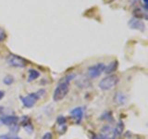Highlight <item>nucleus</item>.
Masks as SVG:
<instances>
[{
  "label": "nucleus",
  "mask_w": 148,
  "mask_h": 139,
  "mask_svg": "<svg viewBox=\"0 0 148 139\" xmlns=\"http://www.w3.org/2000/svg\"><path fill=\"white\" fill-rule=\"evenodd\" d=\"M102 119H104V120H110L111 119V117H112V115H111V113L110 112H106L105 114H103V116H102Z\"/></svg>",
  "instance_id": "nucleus-19"
},
{
  "label": "nucleus",
  "mask_w": 148,
  "mask_h": 139,
  "mask_svg": "<svg viewBox=\"0 0 148 139\" xmlns=\"http://www.w3.org/2000/svg\"><path fill=\"white\" fill-rule=\"evenodd\" d=\"M45 94V90H39L38 92H34V93H31V94L27 95L25 96H21V100L22 105L27 109H31L32 108L36 102L38 101L40 97L44 96Z\"/></svg>",
  "instance_id": "nucleus-2"
},
{
  "label": "nucleus",
  "mask_w": 148,
  "mask_h": 139,
  "mask_svg": "<svg viewBox=\"0 0 148 139\" xmlns=\"http://www.w3.org/2000/svg\"><path fill=\"white\" fill-rule=\"evenodd\" d=\"M7 38V34L3 28H0V42L5 41Z\"/></svg>",
  "instance_id": "nucleus-17"
},
{
  "label": "nucleus",
  "mask_w": 148,
  "mask_h": 139,
  "mask_svg": "<svg viewBox=\"0 0 148 139\" xmlns=\"http://www.w3.org/2000/svg\"><path fill=\"white\" fill-rule=\"evenodd\" d=\"M67 120L64 116H58L57 119V125L59 127V129L58 130V133L60 134H63L67 130Z\"/></svg>",
  "instance_id": "nucleus-10"
},
{
  "label": "nucleus",
  "mask_w": 148,
  "mask_h": 139,
  "mask_svg": "<svg viewBox=\"0 0 148 139\" xmlns=\"http://www.w3.org/2000/svg\"><path fill=\"white\" fill-rule=\"evenodd\" d=\"M41 139H53V134H52V133L47 132V133H45L43 136H42Z\"/></svg>",
  "instance_id": "nucleus-18"
},
{
  "label": "nucleus",
  "mask_w": 148,
  "mask_h": 139,
  "mask_svg": "<svg viewBox=\"0 0 148 139\" xmlns=\"http://www.w3.org/2000/svg\"><path fill=\"white\" fill-rule=\"evenodd\" d=\"M3 83H5L6 85H12V83H14V77L12 75H7L5 76V78L3 79Z\"/></svg>",
  "instance_id": "nucleus-15"
},
{
  "label": "nucleus",
  "mask_w": 148,
  "mask_h": 139,
  "mask_svg": "<svg viewBox=\"0 0 148 139\" xmlns=\"http://www.w3.org/2000/svg\"><path fill=\"white\" fill-rule=\"evenodd\" d=\"M123 131H124V123H123V122H120L117 124V126H116V128L114 129V132H115V136H120L122 134V133H123Z\"/></svg>",
  "instance_id": "nucleus-14"
},
{
  "label": "nucleus",
  "mask_w": 148,
  "mask_h": 139,
  "mask_svg": "<svg viewBox=\"0 0 148 139\" xmlns=\"http://www.w3.org/2000/svg\"><path fill=\"white\" fill-rule=\"evenodd\" d=\"M4 96H5V92L3 90H0V100H1Z\"/></svg>",
  "instance_id": "nucleus-20"
},
{
  "label": "nucleus",
  "mask_w": 148,
  "mask_h": 139,
  "mask_svg": "<svg viewBox=\"0 0 148 139\" xmlns=\"http://www.w3.org/2000/svg\"><path fill=\"white\" fill-rule=\"evenodd\" d=\"M119 82V78L116 74H109L99 82V87L103 91H108L114 88Z\"/></svg>",
  "instance_id": "nucleus-3"
},
{
  "label": "nucleus",
  "mask_w": 148,
  "mask_h": 139,
  "mask_svg": "<svg viewBox=\"0 0 148 139\" xmlns=\"http://www.w3.org/2000/svg\"><path fill=\"white\" fill-rule=\"evenodd\" d=\"M101 132H102L101 136H103L105 139H114L116 136L114 129L111 128L110 126H105L104 128H102Z\"/></svg>",
  "instance_id": "nucleus-11"
},
{
  "label": "nucleus",
  "mask_w": 148,
  "mask_h": 139,
  "mask_svg": "<svg viewBox=\"0 0 148 139\" xmlns=\"http://www.w3.org/2000/svg\"><path fill=\"white\" fill-rule=\"evenodd\" d=\"M113 101L115 105L117 106H123L127 103L128 101V98H127V96L126 94H124L123 92H116V94L114 95V97H113Z\"/></svg>",
  "instance_id": "nucleus-9"
},
{
  "label": "nucleus",
  "mask_w": 148,
  "mask_h": 139,
  "mask_svg": "<svg viewBox=\"0 0 148 139\" xmlns=\"http://www.w3.org/2000/svg\"><path fill=\"white\" fill-rule=\"evenodd\" d=\"M106 64L105 63H96L87 69V75L91 79L98 78L102 73L105 72Z\"/></svg>",
  "instance_id": "nucleus-5"
},
{
  "label": "nucleus",
  "mask_w": 148,
  "mask_h": 139,
  "mask_svg": "<svg viewBox=\"0 0 148 139\" xmlns=\"http://www.w3.org/2000/svg\"><path fill=\"white\" fill-rule=\"evenodd\" d=\"M69 113H71V116L76 120V122L79 124L82 122V120L83 118V115H84V109H83L82 107H76V108L72 109Z\"/></svg>",
  "instance_id": "nucleus-7"
},
{
  "label": "nucleus",
  "mask_w": 148,
  "mask_h": 139,
  "mask_svg": "<svg viewBox=\"0 0 148 139\" xmlns=\"http://www.w3.org/2000/svg\"><path fill=\"white\" fill-rule=\"evenodd\" d=\"M7 62L9 66L14 68H24L27 65V60L15 54H9L7 57Z\"/></svg>",
  "instance_id": "nucleus-4"
},
{
  "label": "nucleus",
  "mask_w": 148,
  "mask_h": 139,
  "mask_svg": "<svg viewBox=\"0 0 148 139\" xmlns=\"http://www.w3.org/2000/svg\"><path fill=\"white\" fill-rule=\"evenodd\" d=\"M74 78H75V74H69V75L65 76L58 82L53 94V100L55 102L61 101L66 97V96L69 94V91L71 82Z\"/></svg>",
  "instance_id": "nucleus-1"
},
{
  "label": "nucleus",
  "mask_w": 148,
  "mask_h": 139,
  "mask_svg": "<svg viewBox=\"0 0 148 139\" xmlns=\"http://www.w3.org/2000/svg\"><path fill=\"white\" fill-rule=\"evenodd\" d=\"M18 120H20V118L15 115L2 116V117L0 118V122H1V123H3L4 125H7V126H12L14 124H17Z\"/></svg>",
  "instance_id": "nucleus-8"
},
{
  "label": "nucleus",
  "mask_w": 148,
  "mask_h": 139,
  "mask_svg": "<svg viewBox=\"0 0 148 139\" xmlns=\"http://www.w3.org/2000/svg\"><path fill=\"white\" fill-rule=\"evenodd\" d=\"M0 139H21L15 134H1L0 136Z\"/></svg>",
  "instance_id": "nucleus-16"
},
{
  "label": "nucleus",
  "mask_w": 148,
  "mask_h": 139,
  "mask_svg": "<svg viewBox=\"0 0 148 139\" xmlns=\"http://www.w3.org/2000/svg\"><path fill=\"white\" fill-rule=\"evenodd\" d=\"M39 76H40V72L37 71V70L31 69L29 70V74H28V81L32 82L36 80L37 78H39Z\"/></svg>",
  "instance_id": "nucleus-13"
},
{
  "label": "nucleus",
  "mask_w": 148,
  "mask_h": 139,
  "mask_svg": "<svg viewBox=\"0 0 148 139\" xmlns=\"http://www.w3.org/2000/svg\"><path fill=\"white\" fill-rule=\"evenodd\" d=\"M118 66H119V62L117 61V60H114V61L109 63L108 65H106V68H105V72H104L106 74H111V73H113L114 72L117 71Z\"/></svg>",
  "instance_id": "nucleus-12"
},
{
  "label": "nucleus",
  "mask_w": 148,
  "mask_h": 139,
  "mask_svg": "<svg viewBox=\"0 0 148 139\" xmlns=\"http://www.w3.org/2000/svg\"><path fill=\"white\" fill-rule=\"evenodd\" d=\"M128 25L131 29H133V30H138L141 32H143L145 30V24L141 19H137L134 17L132 18L131 20L129 21Z\"/></svg>",
  "instance_id": "nucleus-6"
}]
</instances>
